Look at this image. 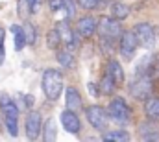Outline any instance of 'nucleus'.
<instances>
[{
  "label": "nucleus",
  "mask_w": 159,
  "mask_h": 142,
  "mask_svg": "<svg viewBox=\"0 0 159 142\" xmlns=\"http://www.w3.org/2000/svg\"><path fill=\"white\" fill-rule=\"evenodd\" d=\"M109 15L119 19V20H126L129 17V6L124 4V2H113L111 9H109Z\"/></svg>",
  "instance_id": "20"
},
{
  "label": "nucleus",
  "mask_w": 159,
  "mask_h": 142,
  "mask_svg": "<svg viewBox=\"0 0 159 142\" xmlns=\"http://www.w3.org/2000/svg\"><path fill=\"white\" fill-rule=\"evenodd\" d=\"M144 114L148 120L159 122V96H150L144 102Z\"/></svg>",
  "instance_id": "17"
},
{
  "label": "nucleus",
  "mask_w": 159,
  "mask_h": 142,
  "mask_svg": "<svg viewBox=\"0 0 159 142\" xmlns=\"http://www.w3.org/2000/svg\"><path fill=\"white\" fill-rule=\"evenodd\" d=\"M0 109H2V120H4L6 131L11 137H17L19 135V107H17V104L11 98L4 96L0 100Z\"/></svg>",
  "instance_id": "2"
},
{
  "label": "nucleus",
  "mask_w": 159,
  "mask_h": 142,
  "mask_svg": "<svg viewBox=\"0 0 159 142\" xmlns=\"http://www.w3.org/2000/svg\"><path fill=\"white\" fill-rule=\"evenodd\" d=\"M48 7H50V11L57 13L63 9V0H48Z\"/></svg>",
  "instance_id": "28"
},
{
  "label": "nucleus",
  "mask_w": 159,
  "mask_h": 142,
  "mask_svg": "<svg viewBox=\"0 0 159 142\" xmlns=\"http://www.w3.org/2000/svg\"><path fill=\"white\" fill-rule=\"evenodd\" d=\"M41 139L44 142H54L57 139V126H56V120H54V118H48V120L44 122Z\"/></svg>",
  "instance_id": "19"
},
{
  "label": "nucleus",
  "mask_w": 159,
  "mask_h": 142,
  "mask_svg": "<svg viewBox=\"0 0 159 142\" xmlns=\"http://www.w3.org/2000/svg\"><path fill=\"white\" fill-rule=\"evenodd\" d=\"M76 6H78V2H76V0H63V9H65V13H67V19H69V20L76 15Z\"/></svg>",
  "instance_id": "26"
},
{
  "label": "nucleus",
  "mask_w": 159,
  "mask_h": 142,
  "mask_svg": "<svg viewBox=\"0 0 159 142\" xmlns=\"http://www.w3.org/2000/svg\"><path fill=\"white\" fill-rule=\"evenodd\" d=\"M63 44V39H61V33L57 28H52L48 33H46V46L50 50H59Z\"/></svg>",
  "instance_id": "22"
},
{
  "label": "nucleus",
  "mask_w": 159,
  "mask_h": 142,
  "mask_svg": "<svg viewBox=\"0 0 159 142\" xmlns=\"http://www.w3.org/2000/svg\"><path fill=\"white\" fill-rule=\"evenodd\" d=\"M59 120H61V126L67 133H70V135H80L81 133V120L78 116V111H72V109L65 107L59 114Z\"/></svg>",
  "instance_id": "10"
},
{
  "label": "nucleus",
  "mask_w": 159,
  "mask_h": 142,
  "mask_svg": "<svg viewBox=\"0 0 159 142\" xmlns=\"http://www.w3.org/2000/svg\"><path fill=\"white\" fill-rule=\"evenodd\" d=\"M41 87L48 102H57L63 92V72L57 69H46L41 78Z\"/></svg>",
  "instance_id": "1"
},
{
  "label": "nucleus",
  "mask_w": 159,
  "mask_h": 142,
  "mask_svg": "<svg viewBox=\"0 0 159 142\" xmlns=\"http://www.w3.org/2000/svg\"><path fill=\"white\" fill-rule=\"evenodd\" d=\"M4 61H6V48H4V44L0 42V67L4 65Z\"/></svg>",
  "instance_id": "32"
},
{
  "label": "nucleus",
  "mask_w": 159,
  "mask_h": 142,
  "mask_svg": "<svg viewBox=\"0 0 159 142\" xmlns=\"http://www.w3.org/2000/svg\"><path fill=\"white\" fill-rule=\"evenodd\" d=\"M131 139L128 131L124 129H113V131H102V140L104 142H128Z\"/></svg>",
  "instance_id": "18"
},
{
  "label": "nucleus",
  "mask_w": 159,
  "mask_h": 142,
  "mask_svg": "<svg viewBox=\"0 0 159 142\" xmlns=\"http://www.w3.org/2000/svg\"><path fill=\"white\" fill-rule=\"evenodd\" d=\"M26 2H28V6H30L32 15H35V13H37V9H39V6H41V0H26Z\"/></svg>",
  "instance_id": "29"
},
{
  "label": "nucleus",
  "mask_w": 159,
  "mask_h": 142,
  "mask_svg": "<svg viewBox=\"0 0 159 142\" xmlns=\"http://www.w3.org/2000/svg\"><path fill=\"white\" fill-rule=\"evenodd\" d=\"M76 2H78L80 7L93 11V9H98V7H100V4H102L104 0H76Z\"/></svg>",
  "instance_id": "27"
},
{
  "label": "nucleus",
  "mask_w": 159,
  "mask_h": 142,
  "mask_svg": "<svg viewBox=\"0 0 159 142\" xmlns=\"http://www.w3.org/2000/svg\"><path fill=\"white\" fill-rule=\"evenodd\" d=\"M22 100H24V105L28 107V109H32V107H34V96H32V94H24V96H22Z\"/></svg>",
  "instance_id": "30"
},
{
  "label": "nucleus",
  "mask_w": 159,
  "mask_h": 142,
  "mask_svg": "<svg viewBox=\"0 0 159 142\" xmlns=\"http://www.w3.org/2000/svg\"><path fill=\"white\" fill-rule=\"evenodd\" d=\"M76 32L81 37H93L94 33H98V19L91 17V15H85L76 20Z\"/></svg>",
  "instance_id": "12"
},
{
  "label": "nucleus",
  "mask_w": 159,
  "mask_h": 142,
  "mask_svg": "<svg viewBox=\"0 0 159 142\" xmlns=\"http://www.w3.org/2000/svg\"><path fill=\"white\" fill-rule=\"evenodd\" d=\"M56 59H57V63H59L63 69H67V70H70V69H74V67H76V57H74L72 50H69V48L57 50Z\"/></svg>",
  "instance_id": "16"
},
{
  "label": "nucleus",
  "mask_w": 159,
  "mask_h": 142,
  "mask_svg": "<svg viewBox=\"0 0 159 142\" xmlns=\"http://www.w3.org/2000/svg\"><path fill=\"white\" fill-rule=\"evenodd\" d=\"M65 107L72 109V111H80L83 107L81 94H80V91L76 87H67V91H65Z\"/></svg>",
  "instance_id": "14"
},
{
  "label": "nucleus",
  "mask_w": 159,
  "mask_h": 142,
  "mask_svg": "<svg viewBox=\"0 0 159 142\" xmlns=\"http://www.w3.org/2000/svg\"><path fill=\"white\" fill-rule=\"evenodd\" d=\"M98 35L100 37H109V39H117L122 35V28H120V20L115 17H107L102 15L98 19Z\"/></svg>",
  "instance_id": "8"
},
{
  "label": "nucleus",
  "mask_w": 159,
  "mask_h": 142,
  "mask_svg": "<svg viewBox=\"0 0 159 142\" xmlns=\"http://www.w3.org/2000/svg\"><path fill=\"white\" fill-rule=\"evenodd\" d=\"M83 113H85V118H87V122L96 129V131H106L107 129V126H109V111L107 109H104L102 105H87L83 109Z\"/></svg>",
  "instance_id": "5"
},
{
  "label": "nucleus",
  "mask_w": 159,
  "mask_h": 142,
  "mask_svg": "<svg viewBox=\"0 0 159 142\" xmlns=\"http://www.w3.org/2000/svg\"><path fill=\"white\" fill-rule=\"evenodd\" d=\"M109 118L111 122H115L117 126H128L131 122V109L128 105V102L120 96H115L111 102H109Z\"/></svg>",
  "instance_id": "4"
},
{
  "label": "nucleus",
  "mask_w": 159,
  "mask_h": 142,
  "mask_svg": "<svg viewBox=\"0 0 159 142\" xmlns=\"http://www.w3.org/2000/svg\"><path fill=\"white\" fill-rule=\"evenodd\" d=\"M133 32L139 39V44L144 46V48H154L156 46V32H154V26L148 24V22H137L133 26Z\"/></svg>",
  "instance_id": "9"
},
{
  "label": "nucleus",
  "mask_w": 159,
  "mask_h": 142,
  "mask_svg": "<svg viewBox=\"0 0 159 142\" xmlns=\"http://www.w3.org/2000/svg\"><path fill=\"white\" fill-rule=\"evenodd\" d=\"M43 116L37 111H30L24 118V133L28 140H37L43 133Z\"/></svg>",
  "instance_id": "7"
},
{
  "label": "nucleus",
  "mask_w": 159,
  "mask_h": 142,
  "mask_svg": "<svg viewBox=\"0 0 159 142\" xmlns=\"http://www.w3.org/2000/svg\"><path fill=\"white\" fill-rule=\"evenodd\" d=\"M139 48V39L135 35L133 30L122 32V35L119 37V52L124 57V61H131L135 57V52Z\"/></svg>",
  "instance_id": "6"
},
{
  "label": "nucleus",
  "mask_w": 159,
  "mask_h": 142,
  "mask_svg": "<svg viewBox=\"0 0 159 142\" xmlns=\"http://www.w3.org/2000/svg\"><path fill=\"white\" fill-rule=\"evenodd\" d=\"M107 72L115 78V81H117L119 85L124 83V78H126V76H124V69H122V65H120L117 59H111V61H109V65H107Z\"/></svg>",
  "instance_id": "23"
},
{
  "label": "nucleus",
  "mask_w": 159,
  "mask_h": 142,
  "mask_svg": "<svg viewBox=\"0 0 159 142\" xmlns=\"http://www.w3.org/2000/svg\"><path fill=\"white\" fill-rule=\"evenodd\" d=\"M0 42H4V30L0 28Z\"/></svg>",
  "instance_id": "33"
},
{
  "label": "nucleus",
  "mask_w": 159,
  "mask_h": 142,
  "mask_svg": "<svg viewBox=\"0 0 159 142\" xmlns=\"http://www.w3.org/2000/svg\"><path fill=\"white\" fill-rule=\"evenodd\" d=\"M102 41H100V48L104 50V54H113L115 52V41L117 39H109V37H100Z\"/></svg>",
  "instance_id": "25"
},
{
  "label": "nucleus",
  "mask_w": 159,
  "mask_h": 142,
  "mask_svg": "<svg viewBox=\"0 0 159 142\" xmlns=\"http://www.w3.org/2000/svg\"><path fill=\"white\" fill-rule=\"evenodd\" d=\"M56 28H57V30H59V33H61L63 46H65V48H69V50H74V48L78 46V39H80L81 35L76 32V28H72V26L69 24V19H65V20H59V22L56 24Z\"/></svg>",
  "instance_id": "11"
},
{
  "label": "nucleus",
  "mask_w": 159,
  "mask_h": 142,
  "mask_svg": "<svg viewBox=\"0 0 159 142\" xmlns=\"http://www.w3.org/2000/svg\"><path fill=\"white\" fill-rule=\"evenodd\" d=\"M98 87H100V92H102L104 96H111V94L117 91L119 83L115 81V78H113L109 72L106 70V74L102 76V79H100V83H98Z\"/></svg>",
  "instance_id": "15"
},
{
  "label": "nucleus",
  "mask_w": 159,
  "mask_h": 142,
  "mask_svg": "<svg viewBox=\"0 0 159 142\" xmlns=\"http://www.w3.org/2000/svg\"><path fill=\"white\" fill-rule=\"evenodd\" d=\"M128 89H129L131 98H135L139 102H146L154 92V78L146 76V74H137V78L129 83Z\"/></svg>",
  "instance_id": "3"
},
{
  "label": "nucleus",
  "mask_w": 159,
  "mask_h": 142,
  "mask_svg": "<svg viewBox=\"0 0 159 142\" xmlns=\"http://www.w3.org/2000/svg\"><path fill=\"white\" fill-rule=\"evenodd\" d=\"M137 131H139V137L143 139V140H159V129L157 126L154 124V120H148V122H141L139 124V127H137Z\"/></svg>",
  "instance_id": "13"
},
{
  "label": "nucleus",
  "mask_w": 159,
  "mask_h": 142,
  "mask_svg": "<svg viewBox=\"0 0 159 142\" xmlns=\"http://www.w3.org/2000/svg\"><path fill=\"white\" fill-rule=\"evenodd\" d=\"M22 28H24V33H26V41H28V44H30V46H35V42H37V28H35L30 20H26Z\"/></svg>",
  "instance_id": "24"
},
{
  "label": "nucleus",
  "mask_w": 159,
  "mask_h": 142,
  "mask_svg": "<svg viewBox=\"0 0 159 142\" xmlns=\"http://www.w3.org/2000/svg\"><path fill=\"white\" fill-rule=\"evenodd\" d=\"M87 87H89V92H91L93 96H98V94H102V92H100V87H98V85H94V83H89Z\"/></svg>",
  "instance_id": "31"
},
{
  "label": "nucleus",
  "mask_w": 159,
  "mask_h": 142,
  "mask_svg": "<svg viewBox=\"0 0 159 142\" xmlns=\"http://www.w3.org/2000/svg\"><path fill=\"white\" fill-rule=\"evenodd\" d=\"M11 32H13V35H15V50H17V52L24 50V46L28 44V41H26V33H24V28L19 26V24H13V26H11Z\"/></svg>",
  "instance_id": "21"
}]
</instances>
